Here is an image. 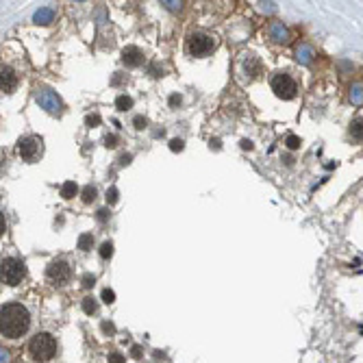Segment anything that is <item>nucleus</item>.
<instances>
[{"label": "nucleus", "instance_id": "obj_21", "mask_svg": "<svg viewBox=\"0 0 363 363\" xmlns=\"http://www.w3.org/2000/svg\"><path fill=\"white\" fill-rule=\"evenodd\" d=\"M170 148H172L174 152H176V150L181 152V150H183V139H172V142H170Z\"/></svg>", "mask_w": 363, "mask_h": 363}, {"label": "nucleus", "instance_id": "obj_23", "mask_svg": "<svg viewBox=\"0 0 363 363\" xmlns=\"http://www.w3.org/2000/svg\"><path fill=\"white\" fill-rule=\"evenodd\" d=\"M94 283H96V278L91 276V274H85V276H83V287H94Z\"/></svg>", "mask_w": 363, "mask_h": 363}, {"label": "nucleus", "instance_id": "obj_27", "mask_svg": "<svg viewBox=\"0 0 363 363\" xmlns=\"http://www.w3.org/2000/svg\"><path fill=\"white\" fill-rule=\"evenodd\" d=\"M98 122H100L98 115H90V118H87V124H90V127H91V124H98Z\"/></svg>", "mask_w": 363, "mask_h": 363}, {"label": "nucleus", "instance_id": "obj_4", "mask_svg": "<svg viewBox=\"0 0 363 363\" xmlns=\"http://www.w3.org/2000/svg\"><path fill=\"white\" fill-rule=\"evenodd\" d=\"M272 91L283 100H291L296 98V91H298V85L296 81L290 76V74H276L272 78Z\"/></svg>", "mask_w": 363, "mask_h": 363}, {"label": "nucleus", "instance_id": "obj_14", "mask_svg": "<svg viewBox=\"0 0 363 363\" xmlns=\"http://www.w3.org/2000/svg\"><path fill=\"white\" fill-rule=\"evenodd\" d=\"M115 107H118L120 111H127V109H131L133 107V98L131 96H118V100H115Z\"/></svg>", "mask_w": 363, "mask_h": 363}, {"label": "nucleus", "instance_id": "obj_20", "mask_svg": "<svg viewBox=\"0 0 363 363\" xmlns=\"http://www.w3.org/2000/svg\"><path fill=\"white\" fill-rule=\"evenodd\" d=\"M107 202H109V204L118 202V189H115V187H111L109 192H107Z\"/></svg>", "mask_w": 363, "mask_h": 363}, {"label": "nucleus", "instance_id": "obj_11", "mask_svg": "<svg viewBox=\"0 0 363 363\" xmlns=\"http://www.w3.org/2000/svg\"><path fill=\"white\" fill-rule=\"evenodd\" d=\"M76 192H78V185L74 183V181H68V183L61 185V196L66 198V200L74 198V196H76Z\"/></svg>", "mask_w": 363, "mask_h": 363}, {"label": "nucleus", "instance_id": "obj_1", "mask_svg": "<svg viewBox=\"0 0 363 363\" xmlns=\"http://www.w3.org/2000/svg\"><path fill=\"white\" fill-rule=\"evenodd\" d=\"M31 327V315L26 311V307L18 305V302H9V305L2 307V322H0V328H2V335L7 339H18L29 330Z\"/></svg>", "mask_w": 363, "mask_h": 363}, {"label": "nucleus", "instance_id": "obj_17", "mask_svg": "<svg viewBox=\"0 0 363 363\" xmlns=\"http://www.w3.org/2000/svg\"><path fill=\"white\" fill-rule=\"evenodd\" d=\"M111 254H113V244H111V241H105V244L100 246V257L102 259H109Z\"/></svg>", "mask_w": 363, "mask_h": 363}, {"label": "nucleus", "instance_id": "obj_6", "mask_svg": "<svg viewBox=\"0 0 363 363\" xmlns=\"http://www.w3.org/2000/svg\"><path fill=\"white\" fill-rule=\"evenodd\" d=\"M46 276H48L53 283H57V285H66L70 278H72V268H70L68 261L57 259V261H53V263L48 265V270H46Z\"/></svg>", "mask_w": 363, "mask_h": 363}, {"label": "nucleus", "instance_id": "obj_2", "mask_svg": "<svg viewBox=\"0 0 363 363\" xmlns=\"http://www.w3.org/2000/svg\"><path fill=\"white\" fill-rule=\"evenodd\" d=\"M29 352L35 361L44 363V361H50L54 355H57V342L50 333H37L29 344Z\"/></svg>", "mask_w": 363, "mask_h": 363}, {"label": "nucleus", "instance_id": "obj_5", "mask_svg": "<svg viewBox=\"0 0 363 363\" xmlns=\"http://www.w3.org/2000/svg\"><path fill=\"white\" fill-rule=\"evenodd\" d=\"M213 48H216V41L204 33H192L187 39V53L194 54V57H204Z\"/></svg>", "mask_w": 363, "mask_h": 363}, {"label": "nucleus", "instance_id": "obj_7", "mask_svg": "<svg viewBox=\"0 0 363 363\" xmlns=\"http://www.w3.org/2000/svg\"><path fill=\"white\" fill-rule=\"evenodd\" d=\"M18 152H20V157L24 161H35L37 157H39V152H41V139H37V137L20 139V144H18Z\"/></svg>", "mask_w": 363, "mask_h": 363}, {"label": "nucleus", "instance_id": "obj_13", "mask_svg": "<svg viewBox=\"0 0 363 363\" xmlns=\"http://www.w3.org/2000/svg\"><path fill=\"white\" fill-rule=\"evenodd\" d=\"M91 246H94V237H91V233H83V235L78 237V248H81V250H91Z\"/></svg>", "mask_w": 363, "mask_h": 363}, {"label": "nucleus", "instance_id": "obj_18", "mask_svg": "<svg viewBox=\"0 0 363 363\" xmlns=\"http://www.w3.org/2000/svg\"><path fill=\"white\" fill-rule=\"evenodd\" d=\"M300 144H302V139L296 137V135H290V137H287V148H290V150H298Z\"/></svg>", "mask_w": 363, "mask_h": 363}, {"label": "nucleus", "instance_id": "obj_3", "mask_svg": "<svg viewBox=\"0 0 363 363\" xmlns=\"http://www.w3.org/2000/svg\"><path fill=\"white\" fill-rule=\"evenodd\" d=\"M24 274H26L24 261H20V259H16V257L2 259V281L7 283V285L16 287L18 283H22Z\"/></svg>", "mask_w": 363, "mask_h": 363}, {"label": "nucleus", "instance_id": "obj_8", "mask_svg": "<svg viewBox=\"0 0 363 363\" xmlns=\"http://www.w3.org/2000/svg\"><path fill=\"white\" fill-rule=\"evenodd\" d=\"M122 61L127 63V66H142L144 63V53L137 48V46H127V48L122 50Z\"/></svg>", "mask_w": 363, "mask_h": 363}, {"label": "nucleus", "instance_id": "obj_26", "mask_svg": "<svg viewBox=\"0 0 363 363\" xmlns=\"http://www.w3.org/2000/svg\"><path fill=\"white\" fill-rule=\"evenodd\" d=\"M96 218H98L100 222H105L107 218H109V211H107V209H100V211H98V216H96Z\"/></svg>", "mask_w": 363, "mask_h": 363}, {"label": "nucleus", "instance_id": "obj_16", "mask_svg": "<svg viewBox=\"0 0 363 363\" xmlns=\"http://www.w3.org/2000/svg\"><path fill=\"white\" fill-rule=\"evenodd\" d=\"M83 200H85V202H94L96 200V187L94 185H87V187L83 189Z\"/></svg>", "mask_w": 363, "mask_h": 363}, {"label": "nucleus", "instance_id": "obj_12", "mask_svg": "<svg viewBox=\"0 0 363 363\" xmlns=\"http://www.w3.org/2000/svg\"><path fill=\"white\" fill-rule=\"evenodd\" d=\"M53 9H39V11L35 13V22L37 24H48L50 20H53Z\"/></svg>", "mask_w": 363, "mask_h": 363}, {"label": "nucleus", "instance_id": "obj_10", "mask_svg": "<svg viewBox=\"0 0 363 363\" xmlns=\"http://www.w3.org/2000/svg\"><path fill=\"white\" fill-rule=\"evenodd\" d=\"M350 135H352V139H357V142H363V118L352 120V124H350Z\"/></svg>", "mask_w": 363, "mask_h": 363}, {"label": "nucleus", "instance_id": "obj_24", "mask_svg": "<svg viewBox=\"0 0 363 363\" xmlns=\"http://www.w3.org/2000/svg\"><path fill=\"white\" fill-rule=\"evenodd\" d=\"M109 363H124V357L120 352H111L109 355Z\"/></svg>", "mask_w": 363, "mask_h": 363}, {"label": "nucleus", "instance_id": "obj_15", "mask_svg": "<svg viewBox=\"0 0 363 363\" xmlns=\"http://www.w3.org/2000/svg\"><path fill=\"white\" fill-rule=\"evenodd\" d=\"M96 309H98V305H96L94 298H83V311H85L87 315L96 313Z\"/></svg>", "mask_w": 363, "mask_h": 363}, {"label": "nucleus", "instance_id": "obj_9", "mask_svg": "<svg viewBox=\"0 0 363 363\" xmlns=\"http://www.w3.org/2000/svg\"><path fill=\"white\" fill-rule=\"evenodd\" d=\"M16 85H18V74L9 66H4L2 68V91L4 94H11L16 90Z\"/></svg>", "mask_w": 363, "mask_h": 363}, {"label": "nucleus", "instance_id": "obj_19", "mask_svg": "<svg viewBox=\"0 0 363 363\" xmlns=\"http://www.w3.org/2000/svg\"><path fill=\"white\" fill-rule=\"evenodd\" d=\"M102 300H105L107 305H111V302L115 300V291L109 290V287H105V290H102Z\"/></svg>", "mask_w": 363, "mask_h": 363}, {"label": "nucleus", "instance_id": "obj_28", "mask_svg": "<svg viewBox=\"0 0 363 363\" xmlns=\"http://www.w3.org/2000/svg\"><path fill=\"white\" fill-rule=\"evenodd\" d=\"M179 102H181V96H172V98H170V105H172V107L179 105Z\"/></svg>", "mask_w": 363, "mask_h": 363}, {"label": "nucleus", "instance_id": "obj_25", "mask_svg": "<svg viewBox=\"0 0 363 363\" xmlns=\"http://www.w3.org/2000/svg\"><path fill=\"white\" fill-rule=\"evenodd\" d=\"M135 128H139V131H142L144 127H146V118H142V115H137V118H135Z\"/></svg>", "mask_w": 363, "mask_h": 363}, {"label": "nucleus", "instance_id": "obj_29", "mask_svg": "<svg viewBox=\"0 0 363 363\" xmlns=\"http://www.w3.org/2000/svg\"><path fill=\"white\" fill-rule=\"evenodd\" d=\"M133 357H142V348H139V346L133 348Z\"/></svg>", "mask_w": 363, "mask_h": 363}, {"label": "nucleus", "instance_id": "obj_30", "mask_svg": "<svg viewBox=\"0 0 363 363\" xmlns=\"http://www.w3.org/2000/svg\"><path fill=\"white\" fill-rule=\"evenodd\" d=\"M241 148H248V150H250V148H253V144H250L248 139H244V142H241Z\"/></svg>", "mask_w": 363, "mask_h": 363}, {"label": "nucleus", "instance_id": "obj_31", "mask_svg": "<svg viewBox=\"0 0 363 363\" xmlns=\"http://www.w3.org/2000/svg\"><path fill=\"white\" fill-rule=\"evenodd\" d=\"M128 161H131V155H124L122 159H120V163H128Z\"/></svg>", "mask_w": 363, "mask_h": 363}, {"label": "nucleus", "instance_id": "obj_22", "mask_svg": "<svg viewBox=\"0 0 363 363\" xmlns=\"http://www.w3.org/2000/svg\"><path fill=\"white\" fill-rule=\"evenodd\" d=\"M115 142H118V137H115V135H107V137H105V146H107V148H113V146H118V144H115Z\"/></svg>", "mask_w": 363, "mask_h": 363}]
</instances>
